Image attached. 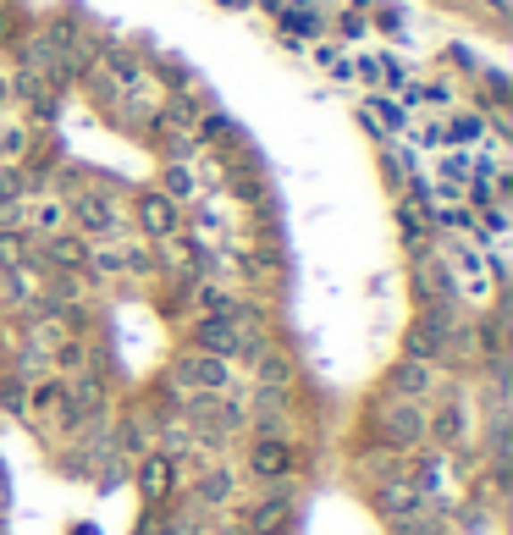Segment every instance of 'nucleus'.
<instances>
[{
    "label": "nucleus",
    "mask_w": 513,
    "mask_h": 535,
    "mask_svg": "<svg viewBox=\"0 0 513 535\" xmlns=\"http://www.w3.org/2000/svg\"><path fill=\"white\" fill-rule=\"evenodd\" d=\"M447 276H453V293L469 304H486L497 288V260L480 248V238H453L447 243Z\"/></svg>",
    "instance_id": "obj_1"
},
{
    "label": "nucleus",
    "mask_w": 513,
    "mask_h": 535,
    "mask_svg": "<svg viewBox=\"0 0 513 535\" xmlns=\"http://www.w3.org/2000/svg\"><path fill=\"white\" fill-rule=\"evenodd\" d=\"M177 381H182V387H194L199 397H221V392H232V364L194 348V354L177 364Z\"/></svg>",
    "instance_id": "obj_2"
},
{
    "label": "nucleus",
    "mask_w": 513,
    "mask_h": 535,
    "mask_svg": "<svg viewBox=\"0 0 513 535\" xmlns=\"http://www.w3.org/2000/svg\"><path fill=\"white\" fill-rule=\"evenodd\" d=\"M67 215H78V227L88 232V238H122V210L105 199V194H78L72 205H67Z\"/></svg>",
    "instance_id": "obj_3"
},
{
    "label": "nucleus",
    "mask_w": 513,
    "mask_h": 535,
    "mask_svg": "<svg viewBox=\"0 0 513 535\" xmlns=\"http://www.w3.org/2000/svg\"><path fill=\"white\" fill-rule=\"evenodd\" d=\"M375 502H381V514H392V519H408L414 508H425V481H381V491H375Z\"/></svg>",
    "instance_id": "obj_4"
},
{
    "label": "nucleus",
    "mask_w": 513,
    "mask_h": 535,
    "mask_svg": "<svg viewBox=\"0 0 513 535\" xmlns=\"http://www.w3.org/2000/svg\"><path fill=\"white\" fill-rule=\"evenodd\" d=\"M408 116L414 111H403L392 94H370V100H365V121L375 133H408Z\"/></svg>",
    "instance_id": "obj_5"
},
{
    "label": "nucleus",
    "mask_w": 513,
    "mask_h": 535,
    "mask_svg": "<svg viewBox=\"0 0 513 535\" xmlns=\"http://www.w3.org/2000/svg\"><path fill=\"white\" fill-rule=\"evenodd\" d=\"M61 222H67V205H61V199H22V227H28V232L55 238Z\"/></svg>",
    "instance_id": "obj_6"
},
{
    "label": "nucleus",
    "mask_w": 513,
    "mask_h": 535,
    "mask_svg": "<svg viewBox=\"0 0 513 535\" xmlns=\"http://www.w3.org/2000/svg\"><path fill=\"white\" fill-rule=\"evenodd\" d=\"M139 215H144V232H155V238H177V199H166V194H149L144 205H139Z\"/></svg>",
    "instance_id": "obj_7"
},
{
    "label": "nucleus",
    "mask_w": 513,
    "mask_h": 535,
    "mask_svg": "<svg viewBox=\"0 0 513 535\" xmlns=\"http://www.w3.org/2000/svg\"><path fill=\"white\" fill-rule=\"evenodd\" d=\"M387 431H392V447H414L425 436V414H420V408H408V403H392L387 408Z\"/></svg>",
    "instance_id": "obj_8"
},
{
    "label": "nucleus",
    "mask_w": 513,
    "mask_h": 535,
    "mask_svg": "<svg viewBox=\"0 0 513 535\" xmlns=\"http://www.w3.org/2000/svg\"><path fill=\"white\" fill-rule=\"evenodd\" d=\"M61 408H67V387H61V381H39L34 397H28V414H34V420H55Z\"/></svg>",
    "instance_id": "obj_9"
},
{
    "label": "nucleus",
    "mask_w": 513,
    "mask_h": 535,
    "mask_svg": "<svg viewBox=\"0 0 513 535\" xmlns=\"http://www.w3.org/2000/svg\"><path fill=\"white\" fill-rule=\"evenodd\" d=\"M309 55H315V67L332 72L337 83H354V55H348V50H337V45H309Z\"/></svg>",
    "instance_id": "obj_10"
},
{
    "label": "nucleus",
    "mask_w": 513,
    "mask_h": 535,
    "mask_svg": "<svg viewBox=\"0 0 513 535\" xmlns=\"http://www.w3.org/2000/svg\"><path fill=\"white\" fill-rule=\"evenodd\" d=\"M287 524H293V502H287V497L260 502V508H254V530H260V535H282Z\"/></svg>",
    "instance_id": "obj_11"
},
{
    "label": "nucleus",
    "mask_w": 513,
    "mask_h": 535,
    "mask_svg": "<svg viewBox=\"0 0 513 535\" xmlns=\"http://www.w3.org/2000/svg\"><path fill=\"white\" fill-rule=\"evenodd\" d=\"M431 381H436V375H431V364H420V359L398 364V375H392V387H403V397H431Z\"/></svg>",
    "instance_id": "obj_12"
},
{
    "label": "nucleus",
    "mask_w": 513,
    "mask_h": 535,
    "mask_svg": "<svg viewBox=\"0 0 513 535\" xmlns=\"http://www.w3.org/2000/svg\"><path fill=\"white\" fill-rule=\"evenodd\" d=\"M172 469H177V464H172L166 453L144 458V491H149V497H166V491H172Z\"/></svg>",
    "instance_id": "obj_13"
},
{
    "label": "nucleus",
    "mask_w": 513,
    "mask_h": 535,
    "mask_svg": "<svg viewBox=\"0 0 513 535\" xmlns=\"http://www.w3.org/2000/svg\"><path fill=\"white\" fill-rule=\"evenodd\" d=\"M199 194V177H194V166H166V199H194Z\"/></svg>",
    "instance_id": "obj_14"
},
{
    "label": "nucleus",
    "mask_w": 513,
    "mask_h": 535,
    "mask_svg": "<svg viewBox=\"0 0 513 535\" xmlns=\"http://www.w3.org/2000/svg\"><path fill=\"white\" fill-rule=\"evenodd\" d=\"M282 28H287V34H304V39H315L320 34V17H309L304 6L293 12V6H282Z\"/></svg>",
    "instance_id": "obj_15"
},
{
    "label": "nucleus",
    "mask_w": 513,
    "mask_h": 535,
    "mask_svg": "<svg viewBox=\"0 0 513 535\" xmlns=\"http://www.w3.org/2000/svg\"><path fill=\"white\" fill-rule=\"evenodd\" d=\"M199 497H205V502H227V497H232V475H227V469L205 475V481H199Z\"/></svg>",
    "instance_id": "obj_16"
},
{
    "label": "nucleus",
    "mask_w": 513,
    "mask_h": 535,
    "mask_svg": "<svg viewBox=\"0 0 513 535\" xmlns=\"http://www.w3.org/2000/svg\"><path fill=\"white\" fill-rule=\"evenodd\" d=\"M254 469H260V475H282L287 453H282V447H260V453H254Z\"/></svg>",
    "instance_id": "obj_17"
},
{
    "label": "nucleus",
    "mask_w": 513,
    "mask_h": 535,
    "mask_svg": "<svg viewBox=\"0 0 513 535\" xmlns=\"http://www.w3.org/2000/svg\"><path fill=\"white\" fill-rule=\"evenodd\" d=\"M458 431H464V414H458V408H447V414L436 420V436H442V442H458Z\"/></svg>",
    "instance_id": "obj_18"
},
{
    "label": "nucleus",
    "mask_w": 513,
    "mask_h": 535,
    "mask_svg": "<svg viewBox=\"0 0 513 535\" xmlns=\"http://www.w3.org/2000/svg\"><path fill=\"white\" fill-rule=\"evenodd\" d=\"M61 370H83V348H78V342H61Z\"/></svg>",
    "instance_id": "obj_19"
},
{
    "label": "nucleus",
    "mask_w": 513,
    "mask_h": 535,
    "mask_svg": "<svg viewBox=\"0 0 513 535\" xmlns=\"http://www.w3.org/2000/svg\"><path fill=\"white\" fill-rule=\"evenodd\" d=\"M122 447H127V453H144V436H139L133 425H127V431H122Z\"/></svg>",
    "instance_id": "obj_20"
},
{
    "label": "nucleus",
    "mask_w": 513,
    "mask_h": 535,
    "mask_svg": "<svg viewBox=\"0 0 513 535\" xmlns=\"http://www.w3.org/2000/svg\"><path fill=\"white\" fill-rule=\"evenodd\" d=\"M486 6H492V12H497V17H502V12H508V0H486Z\"/></svg>",
    "instance_id": "obj_21"
},
{
    "label": "nucleus",
    "mask_w": 513,
    "mask_h": 535,
    "mask_svg": "<svg viewBox=\"0 0 513 535\" xmlns=\"http://www.w3.org/2000/svg\"><path fill=\"white\" fill-rule=\"evenodd\" d=\"M359 6H381V0H359Z\"/></svg>",
    "instance_id": "obj_22"
}]
</instances>
